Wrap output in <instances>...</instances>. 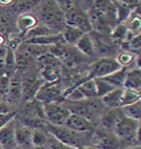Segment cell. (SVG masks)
<instances>
[{"instance_id":"f6af8a7d","label":"cell","mask_w":141,"mask_h":149,"mask_svg":"<svg viewBox=\"0 0 141 149\" xmlns=\"http://www.w3.org/2000/svg\"><path fill=\"white\" fill-rule=\"evenodd\" d=\"M0 149H1V148H0Z\"/></svg>"},{"instance_id":"60d3db41","label":"cell","mask_w":141,"mask_h":149,"mask_svg":"<svg viewBox=\"0 0 141 149\" xmlns=\"http://www.w3.org/2000/svg\"><path fill=\"white\" fill-rule=\"evenodd\" d=\"M77 149H100V148H98V147H95V146H81V147H79V148H77Z\"/></svg>"},{"instance_id":"836d02e7","label":"cell","mask_w":141,"mask_h":149,"mask_svg":"<svg viewBox=\"0 0 141 149\" xmlns=\"http://www.w3.org/2000/svg\"><path fill=\"white\" fill-rule=\"evenodd\" d=\"M75 4H76V2H74V1H57V6H58L59 10L63 14L67 13L72 8H74Z\"/></svg>"},{"instance_id":"7402d4cb","label":"cell","mask_w":141,"mask_h":149,"mask_svg":"<svg viewBox=\"0 0 141 149\" xmlns=\"http://www.w3.org/2000/svg\"><path fill=\"white\" fill-rule=\"evenodd\" d=\"M76 86L81 91L85 100L86 99L97 98L96 87H95V82H94L93 79H88V80L83 81L82 83H80V84H78Z\"/></svg>"},{"instance_id":"d6986e66","label":"cell","mask_w":141,"mask_h":149,"mask_svg":"<svg viewBox=\"0 0 141 149\" xmlns=\"http://www.w3.org/2000/svg\"><path fill=\"white\" fill-rule=\"evenodd\" d=\"M21 96V84L18 78H13L10 80L8 89L6 91V99L8 103H15Z\"/></svg>"},{"instance_id":"d6a6232c","label":"cell","mask_w":141,"mask_h":149,"mask_svg":"<svg viewBox=\"0 0 141 149\" xmlns=\"http://www.w3.org/2000/svg\"><path fill=\"white\" fill-rule=\"evenodd\" d=\"M48 134H50V133H48ZM46 146H48V149H77L76 147L69 146L67 144L62 143V142L57 140L56 138H54L51 134H50V138H48V142Z\"/></svg>"},{"instance_id":"d4e9b609","label":"cell","mask_w":141,"mask_h":149,"mask_svg":"<svg viewBox=\"0 0 141 149\" xmlns=\"http://www.w3.org/2000/svg\"><path fill=\"white\" fill-rule=\"evenodd\" d=\"M137 57H138V55H135V54L130 53V52L122 51L116 56L115 60H116V62L120 65V67L126 68L128 66H130V65H132L133 63H135Z\"/></svg>"},{"instance_id":"44dd1931","label":"cell","mask_w":141,"mask_h":149,"mask_svg":"<svg viewBox=\"0 0 141 149\" xmlns=\"http://www.w3.org/2000/svg\"><path fill=\"white\" fill-rule=\"evenodd\" d=\"M126 72H128L126 68H120L119 70L109 74L107 77H104L103 79L105 81H107L111 85L114 86L115 88H123Z\"/></svg>"},{"instance_id":"7c38bea8","label":"cell","mask_w":141,"mask_h":149,"mask_svg":"<svg viewBox=\"0 0 141 149\" xmlns=\"http://www.w3.org/2000/svg\"><path fill=\"white\" fill-rule=\"evenodd\" d=\"M63 126L75 131V132L84 133L92 128V123H90V120H88L81 116L71 112V115L67 118V120L65 121Z\"/></svg>"},{"instance_id":"8d00e7d4","label":"cell","mask_w":141,"mask_h":149,"mask_svg":"<svg viewBox=\"0 0 141 149\" xmlns=\"http://www.w3.org/2000/svg\"><path fill=\"white\" fill-rule=\"evenodd\" d=\"M10 112V108H8L6 103H0V113H8Z\"/></svg>"},{"instance_id":"2e32d148","label":"cell","mask_w":141,"mask_h":149,"mask_svg":"<svg viewBox=\"0 0 141 149\" xmlns=\"http://www.w3.org/2000/svg\"><path fill=\"white\" fill-rule=\"evenodd\" d=\"M123 88H128L132 91H138L140 93L141 91V70L140 68H135L128 70L126 76H125L124 85Z\"/></svg>"},{"instance_id":"484cf974","label":"cell","mask_w":141,"mask_h":149,"mask_svg":"<svg viewBox=\"0 0 141 149\" xmlns=\"http://www.w3.org/2000/svg\"><path fill=\"white\" fill-rule=\"evenodd\" d=\"M48 131H44L42 128L33 129L32 134V145L33 146H46L48 142Z\"/></svg>"},{"instance_id":"7a4b0ae2","label":"cell","mask_w":141,"mask_h":149,"mask_svg":"<svg viewBox=\"0 0 141 149\" xmlns=\"http://www.w3.org/2000/svg\"><path fill=\"white\" fill-rule=\"evenodd\" d=\"M42 115L45 121L55 126H63L67 118L71 115L69 108L58 102L46 103L42 105Z\"/></svg>"},{"instance_id":"f35d334b","label":"cell","mask_w":141,"mask_h":149,"mask_svg":"<svg viewBox=\"0 0 141 149\" xmlns=\"http://www.w3.org/2000/svg\"><path fill=\"white\" fill-rule=\"evenodd\" d=\"M6 37H4L3 35L0 34V47H2V46H6Z\"/></svg>"},{"instance_id":"8fae6325","label":"cell","mask_w":141,"mask_h":149,"mask_svg":"<svg viewBox=\"0 0 141 149\" xmlns=\"http://www.w3.org/2000/svg\"><path fill=\"white\" fill-rule=\"evenodd\" d=\"M95 140V147H98L100 149H119L120 147V140L115 136V133H107V131L101 130L100 132L96 131Z\"/></svg>"},{"instance_id":"9c48e42d","label":"cell","mask_w":141,"mask_h":149,"mask_svg":"<svg viewBox=\"0 0 141 149\" xmlns=\"http://www.w3.org/2000/svg\"><path fill=\"white\" fill-rule=\"evenodd\" d=\"M74 108L69 109V111L72 113H76L81 117L85 118L90 120V118L95 116L100 111V104L94 101L93 99H90V101H80V102H74Z\"/></svg>"},{"instance_id":"30bf717a","label":"cell","mask_w":141,"mask_h":149,"mask_svg":"<svg viewBox=\"0 0 141 149\" xmlns=\"http://www.w3.org/2000/svg\"><path fill=\"white\" fill-rule=\"evenodd\" d=\"M15 126L16 123L12 120L6 125L0 128V148L15 149L17 147L15 140Z\"/></svg>"},{"instance_id":"52a82bcc","label":"cell","mask_w":141,"mask_h":149,"mask_svg":"<svg viewBox=\"0 0 141 149\" xmlns=\"http://www.w3.org/2000/svg\"><path fill=\"white\" fill-rule=\"evenodd\" d=\"M119 64L113 58H101L98 61L90 66V79H98V78H104L113 74V72L119 70Z\"/></svg>"},{"instance_id":"277c9868","label":"cell","mask_w":141,"mask_h":149,"mask_svg":"<svg viewBox=\"0 0 141 149\" xmlns=\"http://www.w3.org/2000/svg\"><path fill=\"white\" fill-rule=\"evenodd\" d=\"M64 24L67 27L78 29L83 34H88L92 31L88 13L76 6L64 14Z\"/></svg>"},{"instance_id":"e575fe53","label":"cell","mask_w":141,"mask_h":149,"mask_svg":"<svg viewBox=\"0 0 141 149\" xmlns=\"http://www.w3.org/2000/svg\"><path fill=\"white\" fill-rule=\"evenodd\" d=\"M20 44H21V39L19 37H17V36L11 35V37L8 39V49H11L12 52L15 53V51L20 46Z\"/></svg>"},{"instance_id":"8992f818","label":"cell","mask_w":141,"mask_h":149,"mask_svg":"<svg viewBox=\"0 0 141 149\" xmlns=\"http://www.w3.org/2000/svg\"><path fill=\"white\" fill-rule=\"evenodd\" d=\"M88 19L92 29L99 33H111L112 32V25H111V15L109 10L107 11L98 10V8H92L88 12Z\"/></svg>"},{"instance_id":"cb8c5ba5","label":"cell","mask_w":141,"mask_h":149,"mask_svg":"<svg viewBox=\"0 0 141 149\" xmlns=\"http://www.w3.org/2000/svg\"><path fill=\"white\" fill-rule=\"evenodd\" d=\"M121 113H122V111H120L118 108L111 109L107 115H104L102 117V125L104 126V128H114L120 118L123 117V116H121Z\"/></svg>"},{"instance_id":"d590c367","label":"cell","mask_w":141,"mask_h":149,"mask_svg":"<svg viewBox=\"0 0 141 149\" xmlns=\"http://www.w3.org/2000/svg\"><path fill=\"white\" fill-rule=\"evenodd\" d=\"M15 117H16V113L12 111L8 112V113H0V128L6 125L12 120H14Z\"/></svg>"},{"instance_id":"ee69618b","label":"cell","mask_w":141,"mask_h":149,"mask_svg":"<svg viewBox=\"0 0 141 149\" xmlns=\"http://www.w3.org/2000/svg\"><path fill=\"white\" fill-rule=\"evenodd\" d=\"M15 149H22V148H21V147H19V146H17V147H16V148H15Z\"/></svg>"},{"instance_id":"4dcf8cb0","label":"cell","mask_w":141,"mask_h":149,"mask_svg":"<svg viewBox=\"0 0 141 149\" xmlns=\"http://www.w3.org/2000/svg\"><path fill=\"white\" fill-rule=\"evenodd\" d=\"M111 36H112L113 39L122 41V42H126V41H128L130 39H132V38L130 37V35H128V29H126V27H125V25L123 23L118 24L114 29H112Z\"/></svg>"},{"instance_id":"74e56055","label":"cell","mask_w":141,"mask_h":149,"mask_svg":"<svg viewBox=\"0 0 141 149\" xmlns=\"http://www.w3.org/2000/svg\"><path fill=\"white\" fill-rule=\"evenodd\" d=\"M15 1L14 0H0V6H8L14 4Z\"/></svg>"},{"instance_id":"7bdbcfd3","label":"cell","mask_w":141,"mask_h":149,"mask_svg":"<svg viewBox=\"0 0 141 149\" xmlns=\"http://www.w3.org/2000/svg\"><path fill=\"white\" fill-rule=\"evenodd\" d=\"M128 149H141V147H140V145H135V146L130 147Z\"/></svg>"},{"instance_id":"9a60e30c","label":"cell","mask_w":141,"mask_h":149,"mask_svg":"<svg viewBox=\"0 0 141 149\" xmlns=\"http://www.w3.org/2000/svg\"><path fill=\"white\" fill-rule=\"evenodd\" d=\"M16 25L19 32L25 35L31 29H35V27L37 26L38 19L34 15H31V14H27V13H22L17 18Z\"/></svg>"},{"instance_id":"5bb4252c","label":"cell","mask_w":141,"mask_h":149,"mask_svg":"<svg viewBox=\"0 0 141 149\" xmlns=\"http://www.w3.org/2000/svg\"><path fill=\"white\" fill-rule=\"evenodd\" d=\"M33 128L23 124H18L15 126V140L17 146L24 147L32 145Z\"/></svg>"},{"instance_id":"83f0119b","label":"cell","mask_w":141,"mask_h":149,"mask_svg":"<svg viewBox=\"0 0 141 149\" xmlns=\"http://www.w3.org/2000/svg\"><path fill=\"white\" fill-rule=\"evenodd\" d=\"M53 34H58L56 29H51L48 26H45V25H41V26H36L35 29H31L29 33L24 35V37L27 38V40L29 39H32L35 37H39V36H45V35H53Z\"/></svg>"},{"instance_id":"ab89813d","label":"cell","mask_w":141,"mask_h":149,"mask_svg":"<svg viewBox=\"0 0 141 149\" xmlns=\"http://www.w3.org/2000/svg\"><path fill=\"white\" fill-rule=\"evenodd\" d=\"M6 98V91L0 89V103H3V99Z\"/></svg>"},{"instance_id":"b9f144b4","label":"cell","mask_w":141,"mask_h":149,"mask_svg":"<svg viewBox=\"0 0 141 149\" xmlns=\"http://www.w3.org/2000/svg\"><path fill=\"white\" fill-rule=\"evenodd\" d=\"M32 149H48L46 146H33Z\"/></svg>"},{"instance_id":"ffe728a7","label":"cell","mask_w":141,"mask_h":149,"mask_svg":"<svg viewBox=\"0 0 141 149\" xmlns=\"http://www.w3.org/2000/svg\"><path fill=\"white\" fill-rule=\"evenodd\" d=\"M77 49L85 56H90L95 53V44L88 34H84L75 44Z\"/></svg>"},{"instance_id":"4316f807","label":"cell","mask_w":141,"mask_h":149,"mask_svg":"<svg viewBox=\"0 0 141 149\" xmlns=\"http://www.w3.org/2000/svg\"><path fill=\"white\" fill-rule=\"evenodd\" d=\"M139 101H140V93L128 89V88H123L122 97H121V107L137 103Z\"/></svg>"},{"instance_id":"3957f363","label":"cell","mask_w":141,"mask_h":149,"mask_svg":"<svg viewBox=\"0 0 141 149\" xmlns=\"http://www.w3.org/2000/svg\"><path fill=\"white\" fill-rule=\"evenodd\" d=\"M139 131H140V121L132 120L124 116L120 118L114 127L115 136L120 141L121 140H126V141L137 140L138 141Z\"/></svg>"},{"instance_id":"ba28073f","label":"cell","mask_w":141,"mask_h":149,"mask_svg":"<svg viewBox=\"0 0 141 149\" xmlns=\"http://www.w3.org/2000/svg\"><path fill=\"white\" fill-rule=\"evenodd\" d=\"M62 95V89L60 86L57 85L56 82L53 83H46L44 85L40 86L37 89V93H35V98L38 101L42 103H54L58 102Z\"/></svg>"},{"instance_id":"4fadbf2b","label":"cell","mask_w":141,"mask_h":149,"mask_svg":"<svg viewBox=\"0 0 141 149\" xmlns=\"http://www.w3.org/2000/svg\"><path fill=\"white\" fill-rule=\"evenodd\" d=\"M62 42H64V41L61 33L53 35H45V36H39V37H35L27 40V43L29 44V45H37L42 46V47L54 46L57 45V44H60Z\"/></svg>"},{"instance_id":"f546056e","label":"cell","mask_w":141,"mask_h":149,"mask_svg":"<svg viewBox=\"0 0 141 149\" xmlns=\"http://www.w3.org/2000/svg\"><path fill=\"white\" fill-rule=\"evenodd\" d=\"M83 33L78 31V29H72V27H67L64 29L63 34H62V37H63V41L64 42H67L69 44H76L77 41L79 40L80 38L83 36Z\"/></svg>"},{"instance_id":"1f68e13d","label":"cell","mask_w":141,"mask_h":149,"mask_svg":"<svg viewBox=\"0 0 141 149\" xmlns=\"http://www.w3.org/2000/svg\"><path fill=\"white\" fill-rule=\"evenodd\" d=\"M123 48L125 47V51L130 52V53L135 54V55H138L139 51H140L141 47V43H140V35L139 36H136L133 37L132 39H130L126 42H123Z\"/></svg>"},{"instance_id":"ac0fdd59","label":"cell","mask_w":141,"mask_h":149,"mask_svg":"<svg viewBox=\"0 0 141 149\" xmlns=\"http://www.w3.org/2000/svg\"><path fill=\"white\" fill-rule=\"evenodd\" d=\"M125 23H123L126 27L130 35V38L136 37V36H139L140 35V31H141V19H140V15H139L138 12H136L134 10L132 12V14L130 15L126 20H125Z\"/></svg>"},{"instance_id":"f1b7e54d","label":"cell","mask_w":141,"mask_h":149,"mask_svg":"<svg viewBox=\"0 0 141 149\" xmlns=\"http://www.w3.org/2000/svg\"><path fill=\"white\" fill-rule=\"evenodd\" d=\"M95 82V87H96V93L97 97L101 98L104 95H107V93L112 91L113 89H115V87L113 85H111L107 81H105L103 78H98V79H93Z\"/></svg>"},{"instance_id":"e0dca14e","label":"cell","mask_w":141,"mask_h":149,"mask_svg":"<svg viewBox=\"0 0 141 149\" xmlns=\"http://www.w3.org/2000/svg\"><path fill=\"white\" fill-rule=\"evenodd\" d=\"M123 88H115L112 91L107 93L101 97V103L109 109L120 108L121 107V97Z\"/></svg>"},{"instance_id":"6da1fadb","label":"cell","mask_w":141,"mask_h":149,"mask_svg":"<svg viewBox=\"0 0 141 149\" xmlns=\"http://www.w3.org/2000/svg\"><path fill=\"white\" fill-rule=\"evenodd\" d=\"M38 16H39V20L42 21L45 26H48L51 29L64 24V14L59 10L57 1L42 2Z\"/></svg>"},{"instance_id":"5b68a950","label":"cell","mask_w":141,"mask_h":149,"mask_svg":"<svg viewBox=\"0 0 141 149\" xmlns=\"http://www.w3.org/2000/svg\"><path fill=\"white\" fill-rule=\"evenodd\" d=\"M45 128H46V131L51 136L56 138L57 140H59L62 143L67 144L69 146L76 147V148L81 147L80 143L82 141V136H81L82 133L75 132V131L71 130V129L64 127V126H55L51 125L48 123L45 124Z\"/></svg>"},{"instance_id":"603a6c76","label":"cell","mask_w":141,"mask_h":149,"mask_svg":"<svg viewBox=\"0 0 141 149\" xmlns=\"http://www.w3.org/2000/svg\"><path fill=\"white\" fill-rule=\"evenodd\" d=\"M121 111H122L123 116L126 118H130L132 120L135 121H140L141 117V102H137V103L130 104V105H126V106L121 107Z\"/></svg>"}]
</instances>
